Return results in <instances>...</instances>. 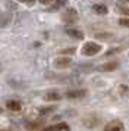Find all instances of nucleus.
I'll return each instance as SVG.
<instances>
[{
    "mask_svg": "<svg viewBox=\"0 0 129 131\" xmlns=\"http://www.w3.org/2000/svg\"><path fill=\"white\" fill-rule=\"evenodd\" d=\"M101 52V46H100L98 43H94V41H88L85 43L81 49V53L84 56H95V54H98Z\"/></svg>",
    "mask_w": 129,
    "mask_h": 131,
    "instance_id": "f257e3e1",
    "label": "nucleus"
},
{
    "mask_svg": "<svg viewBox=\"0 0 129 131\" xmlns=\"http://www.w3.org/2000/svg\"><path fill=\"white\" fill-rule=\"evenodd\" d=\"M62 19H63V22H68V24H75L76 21L79 19V15H78V12H76L75 9H68L66 12L62 15Z\"/></svg>",
    "mask_w": 129,
    "mask_h": 131,
    "instance_id": "f03ea898",
    "label": "nucleus"
},
{
    "mask_svg": "<svg viewBox=\"0 0 129 131\" xmlns=\"http://www.w3.org/2000/svg\"><path fill=\"white\" fill-rule=\"evenodd\" d=\"M87 94H88L87 90L78 89V90H70V91H68V93H66V97H68V99H72V100H75V99H84Z\"/></svg>",
    "mask_w": 129,
    "mask_h": 131,
    "instance_id": "7ed1b4c3",
    "label": "nucleus"
},
{
    "mask_svg": "<svg viewBox=\"0 0 129 131\" xmlns=\"http://www.w3.org/2000/svg\"><path fill=\"white\" fill-rule=\"evenodd\" d=\"M103 131H125V127L120 121H110L109 124H106L104 130Z\"/></svg>",
    "mask_w": 129,
    "mask_h": 131,
    "instance_id": "20e7f679",
    "label": "nucleus"
},
{
    "mask_svg": "<svg viewBox=\"0 0 129 131\" xmlns=\"http://www.w3.org/2000/svg\"><path fill=\"white\" fill-rule=\"evenodd\" d=\"M43 131H69V125L66 122H59V124L48 125L46 128H43Z\"/></svg>",
    "mask_w": 129,
    "mask_h": 131,
    "instance_id": "39448f33",
    "label": "nucleus"
},
{
    "mask_svg": "<svg viewBox=\"0 0 129 131\" xmlns=\"http://www.w3.org/2000/svg\"><path fill=\"white\" fill-rule=\"evenodd\" d=\"M70 63H72V60L69 58H57V59H54V66L59 68V69H66V68H69Z\"/></svg>",
    "mask_w": 129,
    "mask_h": 131,
    "instance_id": "423d86ee",
    "label": "nucleus"
},
{
    "mask_svg": "<svg viewBox=\"0 0 129 131\" xmlns=\"http://www.w3.org/2000/svg\"><path fill=\"white\" fill-rule=\"evenodd\" d=\"M64 32H66L69 37H72V38H76V40H84V32L79 31V30H75V28H66Z\"/></svg>",
    "mask_w": 129,
    "mask_h": 131,
    "instance_id": "0eeeda50",
    "label": "nucleus"
},
{
    "mask_svg": "<svg viewBox=\"0 0 129 131\" xmlns=\"http://www.w3.org/2000/svg\"><path fill=\"white\" fill-rule=\"evenodd\" d=\"M117 66H119V63H117V62H109V63H104V65H100L98 68H97V71H100V72L114 71Z\"/></svg>",
    "mask_w": 129,
    "mask_h": 131,
    "instance_id": "6e6552de",
    "label": "nucleus"
},
{
    "mask_svg": "<svg viewBox=\"0 0 129 131\" xmlns=\"http://www.w3.org/2000/svg\"><path fill=\"white\" fill-rule=\"evenodd\" d=\"M6 107H7L9 111H12V112H19V111L22 109V103L19 100H9L6 103Z\"/></svg>",
    "mask_w": 129,
    "mask_h": 131,
    "instance_id": "1a4fd4ad",
    "label": "nucleus"
},
{
    "mask_svg": "<svg viewBox=\"0 0 129 131\" xmlns=\"http://www.w3.org/2000/svg\"><path fill=\"white\" fill-rule=\"evenodd\" d=\"M44 99H46V100H50V102H57V100L62 99V96H60L59 91L51 90V91H47L46 94H44Z\"/></svg>",
    "mask_w": 129,
    "mask_h": 131,
    "instance_id": "9d476101",
    "label": "nucleus"
},
{
    "mask_svg": "<svg viewBox=\"0 0 129 131\" xmlns=\"http://www.w3.org/2000/svg\"><path fill=\"white\" fill-rule=\"evenodd\" d=\"M93 9H94V12L98 13V15H106V13L109 12L107 6H106V5H101V3H95L93 6Z\"/></svg>",
    "mask_w": 129,
    "mask_h": 131,
    "instance_id": "9b49d317",
    "label": "nucleus"
},
{
    "mask_svg": "<svg viewBox=\"0 0 129 131\" xmlns=\"http://www.w3.org/2000/svg\"><path fill=\"white\" fill-rule=\"evenodd\" d=\"M68 2L69 0H54L53 2V6L48 9V10H59L60 7H63L64 5H68Z\"/></svg>",
    "mask_w": 129,
    "mask_h": 131,
    "instance_id": "f8f14e48",
    "label": "nucleus"
},
{
    "mask_svg": "<svg viewBox=\"0 0 129 131\" xmlns=\"http://www.w3.org/2000/svg\"><path fill=\"white\" fill-rule=\"evenodd\" d=\"M9 21H10V18H9V15L0 10V27H6V25L9 24Z\"/></svg>",
    "mask_w": 129,
    "mask_h": 131,
    "instance_id": "ddd939ff",
    "label": "nucleus"
},
{
    "mask_svg": "<svg viewBox=\"0 0 129 131\" xmlns=\"http://www.w3.org/2000/svg\"><path fill=\"white\" fill-rule=\"evenodd\" d=\"M41 125H43V122L37 121V122H34V124H28V125H27V128H28V130H31V131H37Z\"/></svg>",
    "mask_w": 129,
    "mask_h": 131,
    "instance_id": "4468645a",
    "label": "nucleus"
},
{
    "mask_svg": "<svg viewBox=\"0 0 129 131\" xmlns=\"http://www.w3.org/2000/svg\"><path fill=\"white\" fill-rule=\"evenodd\" d=\"M117 10L122 13V15H126V16H129V7L123 6V5H117Z\"/></svg>",
    "mask_w": 129,
    "mask_h": 131,
    "instance_id": "2eb2a0df",
    "label": "nucleus"
},
{
    "mask_svg": "<svg viewBox=\"0 0 129 131\" xmlns=\"http://www.w3.org/2000/svg\"><path fill=\"white\" fill-rule=\"evenodd\" d=\"M54 111V106H48V107H43L40 109V115H47V113H50Z\"/></svg>",
    "mask_w": 129,
    "mask_h": 131,
    "instance_id": "dca6fc26",
    "label": "nucleus"
},
{
    "mask_svg": "<svg viewBox=\"0 0 129 131\" xmlns=\"http://www.w3.org/2000/svg\"><path fill=\"white\" fill-rule=\"evenodd\" d=\"M119 25L129 28V18H120V19H119Z\"/></svg>",
    "mask_w": 129,
    "mask_h": 131,
    "instance_id": "f3484780",
    "label": "nucleus"
},
{
    "mask_svg": "<svg viewBox=\"0 0 129 131\" xmlns=\"http://www.w3.org/2000/svg\"><path fill=\"white\" fill-rule=\"evenodd\" d=\"M18 2H21V3H23V5H27V6H32L37 0H18Z\"/></svg>",
    "mask_w": 129,
    "mask_h": 131,
    "instance_id": "a211bd4d",
    "label": "nucleus"
},
{
    "mask_svg": "<svg viewBox=\"0 0 129 131\" xmlns=\"http://www.w3.org/2000/svg\"><path fill=\"white\" fill-rule=\"evenodd\" d=\"M60 53H63V54H73L75 53V49L72 47V49H64V50H60Z\"/></svg>",
    "mask_w": 129,
    "mask_h": 131,
    "instance_id": "6ab92c4d",
    "label": "nucleus"
},
{
    "mask_svg": "<svg viewBox=\"0 0 129 131\" xmlns=\"http://www.w3.org/2000/svg\"><path fill=\"white\" fill-rule=\"evenodd\" d=\"M38 2H40L41 5H50V3L54 2V0H38Z\"/></svg>",
    "mask_w": 129,
    "mask_h": 131,
    "instance_id": "aec40b11",
    "label": "nucleus"
},
{
    "mask_svg": "<svg viewBox=\"0 0 129 131\" xmlns=\"http://www.w3.org/2000/svg\"><path fill=\"white\" fill-rule=\"evenodd\" d=\"M0 131H7V130H0Z\"/></svg>",
    "mask_w": 129,
    "mask_h": 131,
    "instance_id": "412c9836",
    "label": "nucleus"
},
{
    "mask_svg": "<svg viewBox=\"0 0 129 131\" xmlns=\"http://www.w3.org/2000/svg\"><path fill=\"white\" fill-rule=\"evenodd\" d=\"M0 113H2V107H0Z\"/></svg>",
    "mask_w": 129,
    "mask_h": 131,
    "instance_id": "4be33fe9",
    "label": "nucleus"
}]
</instances>
